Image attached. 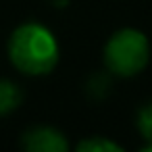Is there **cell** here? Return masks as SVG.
<instances>
[{
  "instance_id": "1",
  "label": "cell",
  "mask_w": 152,
  "mask_h": 152,
  "mask_svg": "<svg viewBox=\"0 0 152 152\" xmlns=\"http://www.w3.org/2000/svg\"><path fill=\"white\" fill-rule=\"evenodd\" d=\"M9 58L13 67L31 77L48 75L54 71L61 50L54 34L36 21L19 25L9 38Z\"/></svg>"
},
{
  "instance_id": "2",
  "label": "cell",
  "mask_w": 152,
  "mask_h": 152,
  "mask_svg": "<svg viewBox=\"0 0 152 152\" xmlns=\"http://www.w3.org/2000/svg\"><path fill=\"white\" fill-rule=\"evenodd\" d=\"M104 67L119 77H133L150 63V40L144 31L123 27L115 31L104 46Z\"/></svg>"
},
{
  "instance_id": "3",
  "label": "cell",
  "mask_w": 152,
  "mask_h": 152,
  "mask_svg": "<svg viewBox=\"0 0 152 152\" xmlns=\"http://www.w3.org/2000/svg\"><path fill=\"white\" fill-rule=\"evenodd\" d=\"M21 148L27 152H67L69 140L67 135L50 125H36L23 131L21 135Z\"/></svg>"
},
{
  "instance_id": "4",
  "label": "cell",
  "mask_w": 152,
  "mask_h": 152,
  "mask_svg": "<svg viewBox=\"0 0 152 152\" xmlns=\"http://www.w3.org/2000/svg\"><path fill=\"white\" fill-rule=\"evenodd\" d=\"M21 100H23V92L15 81L0 79V117L11 115L15 108H19Z\"/></svg>"
},
{
  "instance_id": "5",
  "label": "cell",
  "mask_w": 152,
  "mask_h": 152,
  "mask_svg": "<svg viewBox=\"0 0 152 152\" xmlns=\"http://www.w3.org/2000/svg\"><path fill=\"white\" fill-rule=\"evenodd\" d=\"M77 152H123V146L104 135H90L77 144Z\"/></svg>"
},
{
  "instance_id": "6",
  "label": "cell",
  "mask_w": 152,
  "mask_h": 152,
  "mask_svg": "<svg viewBox=\"0 0 152 152\" xmlns=\"http://www.w3.org/2000/svg\"><path fill=\"white\" fill-rule=\"evenodd\" d=\"M135 127L140 131V135L144 137V146L152 144V102L144 104L140 110H137V117H135Z\"/></svg>"
},
{
  "instance_id": "7",
  "label": "cell",
  "mask_w": 152,
  "mask_h": 152,
  "mask_svg": "<svg viewBox=\"0 0 152 152\" xmlns=\"http://www.w3.org/2000/svg\"><path fill=\"white\" fill-rule=\"evenodd\" d=\"M142 150H144V152H152V144H148V146H144Z\"/></svg>"
}]
</instances>
